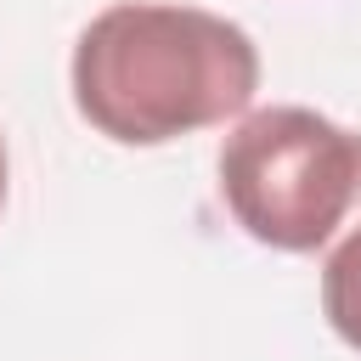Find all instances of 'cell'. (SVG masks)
<instances>
[{
    "label": "cell",
    "mask_w": 361,
    "mask_h": 361,
    "mask_svg": "<svg viewBox=\"0 0 361 361\" xmlns=\"http://www.w3.org/2000/svg\"><path fill=\"white\" fill-rule=\"evenodd\" d=\"M322 316L327 327L361 350V214L327 243V259H322Z\"/></svg>",
    "instance_id": "3957f363"
},
{
    "label": "cell",
    "mask_w": 361,
    "mask_h": 361,
    "mask_svg": "<svg viewBox=\"0 0 361 361\" xmlns=\"http://www.w3.org/2000/svg\"><path fill=\"white\" fill-rule=\"evenodd\" d=\"M214 169L231 220L276 254H316L361 214V135L316 107L243 113Z\"/></svg>",
    "instance_id": "7a4b0ae2"
},
{
    "label": "cell",
    "mask_w": 361,
    "mask_h": 361,
    "mask_svg": "<svg viewBox=\"0 0 361 361\" xmlns=\"http://www.w3.org/2000/svg\"><path fill=\"white\" fill-rule=\"evenodd\" d=\"M254 90V39L203 6L118 0L73 45V107L118 147H164L226 124L248 113Z\"/></svg>",
    "instance_id": "6da1fadb"
},
{
    "label": "cell",
    "mask_w": 361,
    "mask_h": 361,
    "mask_svg": "<svg viewBox=\"0 0 361 361\" xmlns=\"http://www.w3.org/2000/svg\"><path fill=\"white\" fill-rule=\"evenodd\" d=\"M0 209H6V135H0Z\"/></svg>",
    "instance_id": "277c9868"
}]
</instances>
